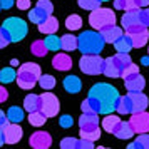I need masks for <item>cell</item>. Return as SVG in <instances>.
<instances>
[{
	"instance_id": "34",
	"label": "cell",
	"mask_w": 149,
	"mask_h": 149,
	"mask_svg": "<svg viewBox=\"0 0 149 149\" xmlns=\"http://www.w3.org/2000/svg\"><path fill=\"white\" fill-rule=\"evenodd\" d=\"M39 86H40L44 91H50V89H54V86H55L54 75H50V74L40 75V79H39Z\"/></svg>"
},
{
	"instance_id": "22",
	"label": "cell",
	"mask_w": 149,
	"mask_h": 149,
	"mask_svg": "<svg viewBox=\"0 0 149 149\" xmlns=\"http://www.w3.org/2000/svg\"><path fill=\"white\" fill-rule=\"evenodd\" d=\"M42 101H40V95H35V94H29L25 99H24V109L27 112H35V111H40Z\"/></svg>"
},
{
	"instance_id": "37",
	"label": "cell",
	"mask_w": 149,
	"mask_h": 149,
	"mask_svg": "<svg viewBox=\"0 0 149 149\" xmlns=\"http://www.w3.org/2000/svg\"><path fill=\"white\" fill-rule=\"evenodd\" d=\"M81 137H86V139H91V141H97L101 137V129L94 127V129H87V131L81 129Z\"/></svg>"
},
{
	"instance_id": "2",
	"label": "cell",
	"mask_w": 149,
	"mask_h": 149,
	"mask_svg": "<svg viewBox=\"0 0 149 149\" xmlns=\"http://www.w3.org/2000/svg\"><path fill=\"white\" fill-rule=\"evenodd\" d=\"M106 45V40L101 32L86 30L77 37V49L82 54H99Z\"/></svg>"
},
{
	"instance_id": "14",
	"label": "cell",
	"mask_w": 149,
	"mask_h": 149,
	"mask_svg": "<svg viewBox=\"0 0 149 149\" xmlns=\"http://www.w3.org/2000/svg\"><path fill=\"white\" fill-rule=\"evenodd\" d=\"M102 34V37H104V40H106V44H114L119 37L122 35V29L117 27V25H107V27H104L99 30Z\"/></svg>"
},
{
	"instance_id": "42",
	"label": "cell",
	"mask_w": 149,
	"mask_h": 149,
	"mask_svg": "<svg viewBox=\"0 0 149 149\" xmlns=\"http://www.w3.org/2000/svg\"><path fill=\"white\" fill-rule=\"evenodd\" d=\"M59 124H61V127L67 129V127H72V124H74V121H72V117L70 116H62L61 119H59Z\"/></svg>"
},
{
	"instance_id": "49",
	"label": "cell",
	"mask_w": 149,
	"mask_h": 149,
	"mask_svg": "<svg viewBox=\"0 0 149 149\" xmlns=\"http://www.w3.org/2000/svg\"><path fill=\"white\" fill-rule=\"evenodd\" d=\"M8 99V91L3 86H0V102H5Z\"/></svg>"
},
{
	"instance_id": "47",
	"label": "cell",
	"mask_w": 149,
	"mask_h": 149,
	"mask_svg": "<svg viewBox=\"0 0 149 149\" xmlns=\"http://www.w3.org/2000/svg\"><path fill=\"white\" fill-rule=\"evenodd\" d=\"M14 3H15V0H0V7L2 8H12L14 7Z\"/></svg>"
},
{
	"instance_id": "13",
	"label": "cell",
	"mask_w": 149,
	"mask_h": 149,
	"mask_svg": "<svg viewBox=\"0 0 149 149\" xmlns=\"http://www.w3.org/2000/svg\"><path fill=\"white\" fill-rule=\"evenodd\" d=\"M139 8H132V10H126L124 15H122L121 19V24H122V29L126 30V29L132 27V25H137V24H141V19H139Z\"/></svg>"
},
{
	"instance_id": "39",
	"label": "cell",
	"mask_w": 149,
	"mask_h": 149,
	"mask_svg": "<svg viewBox=\"0 0 149 149\" xmlns=\"http://www.w3.org/2000/svg\"><path fill=\"white\" fill-rule=\"evenodd\" d=\"M134 74H139V67L136 65V64H129L127 67L122 70V79H127V77H131V75H134Z\"/></svg>"
},
{
	"instance_id": "55",
	"label": "cell",
	"mask_w": 149,
	"mask_h": 149,
	"mask_svg": "<svg viewBox=\"0 0 149 149\" xmlns=\"http://www.w3.org/2000/svg\"><path fill=\"white\" fill-rule=\"evenodd\" d=\"M148 54H149V49H148Z\"/></svg>"
},
{
	"instance_id": "45",
	"label": "cell",
	"mask_w": 149,
	"mask_h": 149,
	"mask_svg": "<svg viewBox=\"0 0 149 149\" xmlns=\"http://www.w3.org/2000/svg\"><path fill=\"white\" fill-rule=\"evenodd\" d=\"M139 19H141L142 25L149 27V8H144V10H141V12H139Z\"/></svg>"
},
{
	"instance_id": "23",
	"label": "cell",
	"mask_w": 149,
	"mask_h": 149,
	"mask_svg": "<svg viewBox=\"0 0 149 149\" xmlns=\"http://www.w3.org/2000/svg\"><path fill=\"white\" fill-rule=\"evenodd\" d=\"M57 29H59V20L55 17H52V15H49L47 20L42 22L39 25V32H42V34H55Z\"/></svg>"
},
{
	"instance_id": "41",
	"label": "cell",
	"mask_w": 149,
	"mask_h": 149,
	"mask_svg": "<svg viewBox=\"0 0 149 149\" xmlns=\"http://www.w3.org/2000/svg\"><path fill=\"white\" fill-rule=\"evenodd\" d=\"M37 7L44 8V10L49 12L50 15H52V12H54V5H52V2H50V0H39V2H37Z\"/></svg>"
},
{
	"instance_id": "44",
	"label": "cell",
	"mask_w": 149,
	"mask_h": 149,
	"mask_svg": "<svg viewBox=\"0 0 149 149\" xmlns=\"http://www.w3.org/2000/svg\"><path fill=\"white\" fill-rule=\"evenodd\" d=\"M79 148L81 149H92L94 148V141L86 139V137H81V139H79Z\"/></svg>"
},
{
	"instance_id": "26",
	"label": "cell",
	"mask_w": 149,
	"mask_h": 149,
	"mask_svg": "<svg viewBox=\"0 0 149 149\" xmlns=\"http://www.w3.org/2000/svg\"><path fill=\"white\" fill-rule=\"evenodd\" d=\"M116 111H117L119 114H132V104H131L129 94L127 95H121V97H119V102H117Z\"/></svg>"
},
{
	"instance_id": "50",
	"label": "cell",
	"mask_w": 149,
	"mask_h": 149,
	"mask_svg": "<svg viewBox=\"0 0 149 149\" xmlns=\"http://www.w3.org/2000/svg\"><path fill=\"white\" fill-rule=\"evenodd\" d=\"M136 3H137V7H148L149 5V0H136Z\"/></svg>"
},
{
	"instance_id": "11",
	"label": "cell",
	"mask_w": 149,
	"mask_h": 149,
	"mask_svg": "<svg viewBox=\"0 0 149 149\" xmlns=\"http://www.w3.org/2000/svg\"><path fill=\"white\" fill-rule=\"evenodd\" d=\"M129 99H131V104H132V114L146 111V107L149 104L148 95L142 94V91L141 92H129Z\"/></svg>"
},
{
	"instance_id": "24",
	"label": "cell",
	"mask_w": 149,
	"mask_h": 149,
	"mask_svg": "<svg viewBox=\"0 0 149 149\" xmlns=\"http://www.w3.org/2000/svg\"><path fill=\"white\" fill-rule=\"evenodd\" d=\"M49 15H50V14L45 12L44 8L35 7V8H30V12H29V19H30V22H34V24H37V25H40L42 22L47 20Z\"/></svg>"
},
{
	"instance_id": "35",
	"label": "cell",
	"mask_w": 149,
	"mask_h": 149,
	"mask_svg": "<svg viewBox=\"0 0 149 149\" xmlns=\"http://www.w3.org/2000/svg\"><path fill=\"white\" fill-rule=\"evenodd\" d=\"M65 27L69 30H79L82 27V19L79 15H69L65 19Z\"/></svg>"
},
{
	"instance_id": "29",
	"label": "cell",
	"mask_w": 149,
	"mask_h": 149,
	"mask_svg": "<svg viewBox=\"0 0 149 149\" xmlns=\"http://www.w3.org/2000/svg\"><path fill=\"white\" fill-rule=\"evenodd\" d=\"M129 149H149V134L142 132L137 136V139L134 142H131L127 146Z\"/></svg>"
},
{
	"instance_id": "21",
	"label": "cell",
	"mask_w": 149,
	"mask_h": 149,
	"mask_svg": "<svg viewBox=\"0 0 149 149\" xmlns=\"http://www.w3.org/2000/svg\"><path fill=\"white\" fill-rule=\"evenodd\" d=\"M82 87V82L77 75H67L64 79V89L67 91L69 94H77Z\"/></svg>"
},
{
	"instance_id": "31",
	"label": "cell",
	"mask_w": 149,
	"mask_h": 149,
	"mask_svg": "<svg viewBox=\"0 0 149 149\" xmlns=\"http://www.w3.org/2000/svg\"><path fill=\"white\" fill-rule=\"evenodd\" d=\"M47 45L44 40H35L32 42V47H30V52L35 55V57H45L47 55Z\"/></svg>"
},
{
	"instance_id": "53",
	"label": "cell",
	"mask_w": 149,
	"mask_h": 149,
	"mask_svg": "<svg viewBox=\"0 0 149 149\" xmlns=\"http://www.w3.org/2000/svg\"><path fill=\"white\" fill-rule=\"evenodd\" d=\"M142 64H149V57H144L142 59Z\"/></svg>"
},
{
	"instance_id": "12",
	"label": "cell",
	"mask_w": 149,
	"mask_h": 149,
	"mask_svg": "<svg viewBox=\"0 0 149 149\" xmlns=\"http://www.w3.org/2000/svg\"><path fill=\"white\" fill-rule=\"evenodd\" d=\"M124 84H126V89L129 92H141L146 87V81L141 74H134L127 79H124Z\"/></svg>"
},
{
	"instance_id": "8",
	"label": "cell",
	"mask_w": 149,
	"mask_h": 149,
	"mask_svg": "<svg viewBox=\"0 0 149 149\" xmlns=\"http://www.w3.org/2000/svg\"><path fill=\"white\" fill-rule=\"evenodd\" d=\"M131 126L134 127V132H149V112L142 111V112H136L132 114V117L129 119Z\"/></svg>"
},
{
	"instance_id": "18",
	"label": "cell",
	"mask_w": 149,
	"mask_h": 149,
	"mask_svg": "<svg viewBox=\"0 0 149 149\" xmlns=\"http://www.w3.org/2000/svg\"><path fill=\"white\" fill-rule=\"evenodd\" d=\"M52 67L57 69V70H69L72 67V59L65 52H61L52 59Z\"/></svg>"
},
{
	"instance_id": "46",
	"label": "cell",
	"mask_w": 149,
	"mask_h": 149,
	"mask_svg": "<svg viewBox=\"0 0 149 149\" xmlns=\"http://www.w3.org/2000/svg\"><path fill=\"white\" fill-rule=\"evenodd\" d=\"M17 8H20V10H30V0H17Z\"/></svg>"
},
{
	"instance_id": "48",
	"label": "cell",
	"mask_w": 149,
	"mask_h": 149,
	"mask_svg": "<svg viewBox=\"0 0 149 149\" xmlns=\"http://www.w3.org/2000/svg\"><path fill=\"white\" fill-rule=\"evenodd\" d=\"M8 122H10V121H8L7 114H3V111H0V127L3 129V127L8 124Z\"/></svg>"
},
{
	"instance_id": "54",
	"label": "cell",
	"mask_w": 149,
	"mask_h": 149,
	"mask_svg": "<svg viewBox=\"0 0 149 149\" xmlns=\"http://www.w3.org/2000/svg\"><path fill=\"white\" fill-rule=\"evenodd\" d=\"M102 2H109V0H102Z\"/></svg>"
},
{
	"instance_id": "56",
	"label": "cell",
	"mask_w": 149,
	"mask_h": 149,
	"mask_svg": "<svg viewBox=\"0 0 149 149\" xmlns=\"http://www.w3.org/2000/svg\"><path fill=\"white\" fill-rule=\"evenodd\" d=\"M0 8H2V7H0Z\"/></svg>"
},
{
	"instance_id": "30",
	"label": "cell",
	"mask_w": 149,
	"mask_h": 149,
	"mask_svg": "<svg viewBox=\"0 0 149 149\" xmlns=\"http://www.w3.org/2000/svg\"><path fill=\"white\" fill-rule=\"evenodd\" d=\"M47 121V116L44 114L42 111H35V112H29V122L35 126V127H39V126H44Z\"/></svg>"
},
{
	"instance_id": "16",
	"label": "cell",
	"mask_w": 149,
	"mask_h": 149,
	"mask_svg": "<svg viewBox=\"0 0 149 149\" xmlns=\"http://www.w3.org/2000/svg\"><path fill=\"white\" fill-rule=\"evenodd\" d=\"M114 136L117 139H131L134 136V127L131 126L129 121H121L114 131Z\"/></svg>"
},
{
	"instance_id": "19",
	"label": "cell",
	"mask_w": 149,
	"mask_h": 149,
	"mask_svg": "<svg viewBox=\"0 0 149 149\" xmlns=\"http://www.w3.org/2000/svg\"><path fill=\"white\" fill-rule=\"evenodd\" d=\"M129 35H131V39H132V45H134L136 49L144 47V45L148 44V40H149L148 27L141 29V30H137V32H132V34H129Z\"/></svg>"
},
{
	"instance_id": "27",
	"label": "cell",
	"mask_w": 149,
	"mask_h": 149,
	"mask_svg": "<svg viewBox=\"0 0 149 149\" xmlns=\"http://www.w3.org/2000/svg\"><path fill=\"white\" fill-rule=\"evenodd\" d=\"M62 39V50L65 52H72L77 49V37H74L72 34H65L61 37Z\"/></svg>"
},
{
	"instance_id": "9",
	"label": "cell",
	"mask_w": 149,
	"mask_h": 149,
	"mask_svg": "<svg viewBox=\"0 0 149 149\" xmlns=\"http://www.w3.org/2000/svg\"><path fill=\"white\" fill-rule=\"evenodd\" d=\"M3 134H5V142L7 144H15L22 139L24 131L20 127V122H8L3 127Z\"/></svg>"
},
{
	"instance_id": "36",
	"label": "cell",
	"mask_w": 149,
	"mask_h": 149,
	"mask_svg": "<svg viewBox=\"0 0 149 149\" xmlns=\"http://www.w3.org/2000/svg\"><path fill=\"white\" fill-rule=\"evenodd\" d=\"M102 0H77L79 7L84 8V10H95V8L101 7Z\"/></svg>"
},
{
	"instance_id": "6",
	"label": "cell",
	"mask_w": 149,
	"mask_h": 149,
	"mask_svg": "<svg viewBox=\"0 0 149 149\" xmlns=\"http://www.w3.org/2000/svg\"><path fill=\"white\" fill-rule=\"evenodd\" d=\"M79 67L87 75H99L104 72V59L99 54H84L79 61Z\"/></svg>"
},
{
	"instance_id": "15",
	"label": "cell",
	"mask_w": 149,
	"mask_h": 149,
	"mask_svg": "<svg viewBox=\"0 0 149 149\" xmlns=\"http://www.w3.org/2000/svg\"><path fill=\"white\" fill-rule=\"evenodd\" d=\"M104 75H107L111 79H114V77H121L122 75V70L121 67L116 64L114 57H107V59H104Z\"/></svg>"
},
{
	"instance_id": "5",
	"label": "cell",
	"mask_w": 149,
	"mask_h": 149,
	"mask_svg": "<svg viewBox=\"0 0 149 149\" xmlns=\"http://www.w3.org/2000/svg\"><path fill=\"white\" fill-rule=\"evenodd\" d=\"M89 24H91L92 29L101 30V29L107 27V25H114L116 24V14L111 10V8L99 7V8H95V10H91Z\"/></svg>"
},
{
	"instance_id": "43",
	"label": "cell",
	"mask_w": 149,
	"mask_h": 149,
	"mask_svg": "<svg viewBox=\"0 0 149 149\" xmlns=\"http://www.w3.org/2000/svg\"><path fill=\"white\" fill-rule=\"evenodd\" d=\"M81 109H82V112H87V114H97V112L94 111V107H92V104L89 102V99H86V101H82Z\"/></svg>"
},
{
	"instance_id": "25",
	"label": "cell",
	"mask_w": 149,
	"mask_h": 149,
	"mask_svg": "<svg viewBox=\"0 0 149 149\" xmlns=\"http://www.w3.org/2000/svg\"><path fill=\"white\" fill-rule=\"evenodd\" d=\"M121 122V119L117 117V116L114 114H106V117L102 119V127H104V131L106 132H109V134H114L116 127H117V124Z\"/></svg>"
},
{
	"instance_id": "33",
	"label": "cell",
	"mask_w": 149,
	"mask_h": 149,
	"mask_svg": "<svg viewBox=\"0 0 149 149\" xmlns=\"http://www.w3.org/2000/svg\"><path fill=\"white\" fill-rule=\"evenodd\" d=\"M7 117H8V121L10 122H22L24 121V109L20 107H10L8 109V112H7Z\"/></svg>"
},
{
	"instance_id": "52",
	"label": "cell",
	"mask_w": 149,
	"mask_h": 149,
	"mask_svg": "<svg viewBox=\"0 0 149 149\" xmlns=\"http://www.w3.org/2000/svg\"><path fill=\"white\" fill-rule=\"evenodd\" d=\"M10 65L17 67V65H19V61H17V59H12V61H10Z\"/></svg>"
},
{
	"instance_id": "3",
	"label": "cell",
	"mask_w": 149,
	"mask_h": 149,
	"mask_svg": "<svg viewBox=\"0 0 149 149\" xmlns=\"http://www.w3.org/2000/svg\"><path fill=\"white\" fill-rule=\"evenodd\" d=\"M40 65L34 62L22 64L17 72V84L20 89H32L40 79Z\"/></svg>"
},
{
	"instance_id": "40",
	"label": "cell",
	"mask_w": 149,
	"mask_h": 149,
	"mask_svg": "<svg viewBox=\"0 0 149 149\" xmlns=\"http://www.w3.org/2000/svg\"><path fill=\"white\" fill-rule=\"evenodd\" d=\"M10 37H8V34H7V30L3 27H0V49H5L10 44Z\"/></svg>"
},
{
	"instance_id": "10",
	"label": "cell",
	"mask_w": 149,
	"mask_h": 149,
	"mask_svg": "<svg viewBox=\"0 0 149 149\" xmlns=\"http://www.w3.org/2000/svg\"><path fill=\"white\" fill-rule=\"evenodd\" d=\"M29 144L34 149H49L50 144H52V137L49 132H44V131H37L30 136L29 139Z\"/></svg>"
},
{
	"instance_id": "20",
	"label": "cell",
	"mask_w": 149,
	"mask_h": 149,
	"mask_svg": "<svg viewBox=\"0 0 149 149\" xmlns=\"http://www.w3.org/2000/svg\"><path fill=\"white\" fill-rule=\"evenodd\" d=\"M114 49H116V52H131V49H134L131 35L122 34L121 37L114 42Z\"/></svg>"
},
{
	"instance_id": "32",
	"label": "cell",
	"mask_w": 149,
	"mask_h": 149,
	"mask_svg": "<svg viewBox=\"0 0 149 149\" xmlns=\"http://www.w3.org/2000/svg\"><path fill=\"white\" fill-rule=\"evenodd\" d=\"M17 79V74H15L14 67H5L0 70V82L2 84H10Z\"/></svg>"
},
{
	"instance_id": "4",
	"label": "cell",
	"mask_w": 149,
	"mask_h": 149,
	"mask_svg": "<svg viewBox=\"0 0 149 149\" xmlns=\"http://www.w3.org/2000/svg\"><path fill=\"white\" fill-rule=\"evenodd\" d=\"M2 27L7 30V34L12 42H20L22 39H25V35L29 32V27L25 24V20H22L19 17H8V19H5L3 24H2Z\"/></svg>"
},
{
	"instance_id": "1",
	"label": "cell",
	"mask_w": 149,
	"mask_h": 149,
	"mask_svg": "<svg viewBox=\"0 0 149 149\" xmlns=\"http://www.w3.org/2000/svg\"><path fill=\"white\" fill-rule=\"evenodd\" d=\"M89 97H94L101 104V114H112V111H116V107H117L121 94L117 92V89L114 86L106 84V82H99L91 87Z\"/></svg>"
},
{
	"instance_id": "7",
	"label": "cell",
	"mask_w": 149,
	"mask_h": 149,
	"mask_svg": "<svg viewBox=\"0 0 149 149\" xmlns=\"http://www.w3.org/2000/svg\"><path fill=\"white\" fill-rule=\"evenodd\" d=\"M40 101H42L40 111L47 116V117L57 116L59 109H61V104H59V99H57L52 92H44V94L40 95Z\"/></svg>"
},
{
	"instance_id": "38",
	"label": "cell",
	"mask_w": 149,
	"mask_h": 149,
	"mask_svg": "<svg viewBox=\"0 0 149 149\" xmlns=\"http://www.w3.org/2000/svg\"><path fill=\"white\" fill-rule=\"evenodd\" d=\"M61 148L62 149H77L79 148V139H75V137H64L61 141Z\"/></svg>"
},
{
	"instance_id": "17",
	"label": "cell",
	"mask_w": 149,
	"mask_h": 149,
	"mask_svg": "<svg viewBox=\"0 0 149 149\" xmlns=\"http://www.w3.org/2000/svg\"><path fill=\"white\" fill-rule=\"evenodd\" d=\"M99 114H87V112H82V116L79 117V127L87 131V129H94L99 127Z\"/></svg>"
},
{
	"instance_id": "51",
	"label": "cell",
	"mask_w": 149,
	"mask_h": 149,
	"mask_svg": "<svg viewBox=\"0 0 149 149\" xmlns=\"http://www.w3.org/2000/svg\"><path fill=\"white\" fill-rule=\"evenodd\" d=\"M3 142H5V134H3V129L0 127V146H3Z\"/></svg>"
},
{
	"instance_id": "28",
	"label": "cell",
	"mask_w": 149,
	"mask_h": 149,
	"mask_svg": "<svg viewBox=\"0 0 149 149\" xmlns=\"http://www.w3.org/2000/svg\"><path fill=\"white\" fill-rule=\"evenodd\" d=\"M44 42H45L47 49L52 50V52H57V50L62 49V39H59V37L54 35V34H47V37L44 39Z\"/></svg>"
}]
</instances>
